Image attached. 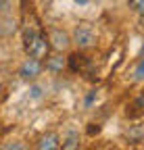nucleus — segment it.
<instances>
[{"mask_svg": "<svg viewBox=\"0 0 144 150\" xmlns=\"http://www.w3.org/2000/svg\"><path fill=\"white\" fill-rule=\"evenodd\" d=\"M42 69H44V63L40 59H35V56H27V59L21 63V67H19V77L25 79V81H33L42 73Z\"/></svg>", "mask_w": 144, "mask_h": 150, "instance_id": "nucleus-3", "label": "nucleus"}, {"mask_svg": "<svg viewBox=\"0 0 144 150\" xmlns=\"http://www.w3.org/2000/svg\"><path fill=\"white\" fill-rule=\"evenodd\" d=\"M2 148H6V150H9V148H23V144H4Z\"/></svg>", "mask_w": 144, "mask_h": 150, "instance_id": "nucleus-15", "label": "nucleus"}, {"mask_svg": "<svg viewBox=\"0 0 144 150\" xmlns=\"http://www.w3.org/2000/svg\"><path fill=\"white\" fill-rule=\"evenodd\" d=\"M65 67H67V59H63L61 54H55V56H46L44 69H46L48 73H61Z\"/></svg>", "mask_w": 144, "mask_h": 150, "instance_id": "nucleus-6", "label": "nucleus"}, {"mask_svg": "<svg viewBox=\"0 0 144 150\" xmlns=\"http://www.w3.org/2000/svg\"><path fill=\"white\" fill-rule=\"evenodd\" d=\"M128 6L134 13H144V0H128Z\"/></svg>", "mask_w": 144, "mask_h": 150, "instance_id": "nucleus-11", "label": "nucleus"}, {"mask_svg": "<svg viewBox=\"0 0 144 150\" xmlns=\"http://www.w3.org/2000/svg\"><path fill=\"white\" fill-rule=\"evenodd\" d=\"M35 146H38L40 150H55V148L61 146V138L57 134H46V136L40 138V142L35 144Z\"/></svg>", "mask_w": 144, "mask_h": 150, "instance_id": "nucleus-7", "label": "nucleus"}, {"mask_svg": "<svg viewBox=\"0 0 144 150\" xmlns=\"http://www.w3.org/2000/svg\"><path fill=\"white\" fill-rule=\"evenodd\" d=\"M48 42H50V48H55V50H67L71 46V38L67 31L55 27V29H50L48 33Z\"/></svg>", "mask_w": 144, "mask_h": 150, "instance_id": "nucleus-4", "label": "nucleus"}, {"mask_svg": "<svg viewBox=\"0 0 144 150\" xmlns=\"http://www.w3.org/2000/svg\"><path fill=\"white\" fill-rule=\"evenodd\" d=\"M29 94H31V98H40L42 96V88L40 86H31L29 88Z\"/></svg>", "mask_w": 144, "mask_h": 150, "instance_id": "nucleus-13", "label": "nucleus"}, {"mask_svg": "<svg viewBox=\"0 0 144 150\" xmlns=\"http://www.w3.org/2000/svg\"><path fill=\"white\" fill-rule=\"evenodd\" d=\"M77 146H79V140H77L75 134H69V136L63 140V148H65V150H73V148H77Z\"/></svg>", "mask_w": 144, "mask_h": 150, "instance_id": "nucleus-9", "label": "nucleus"}, {"mask_svg": "<svg viewBox=\"0 0 144 150\" xmlns=\"http://www.w3.org/2000/svg\"><path fill=\"white\" fill-rule=\"evenodd\" d=\"M25 52H27V56H35V59H40V61L46 59L48 52H50V42H48L46 33L40 31V33L31 40V44L25 48Z\"/></svg>", "mask_w": 144, "mask_h": 150, "instance_id": "nucleus-2", "label": "nucleus"}, {"mask_svg": "<svg viewBox=\"0 0 144 150\" xmlns=\"http://www.w3.org/2000/svg\"><path fill=\"white\" fill-rule=\"evenodd\" d=\"M96 29L90 25V23H79L75 25L73 33H71V42H73L79 50H88V48H94L96 46Z\"/></svg>", "mask_w": 144, "mask_h": 150, "instance_id": "nucleus-1", "label": "nucleus"}, {"mask_svg": "<svg viewBox=\"0 0 144 150\" xmlns=\"http://www.w3.org/2000/svg\"><path fill=\"white\" fill-rule=\"evenodd\" d=\"M128 108H134V110H128V115H130V117L142 115V112H144V94H140L138 98H134V102H132Z\"/></svg>", "mask_w": 144, "mask_h": 150, "instance_id": "nucleus-8", "label": "nucleus"}, {"mask_svg": "<svg viewBox=\"0 0 144 150\" xmlns=\"http://www.w3.org/2000/svg\"><path fill=\"white\" fill-rule=\"evenodd\" d=\"M142 136H144V129H142V127H132V129H128V138H130V142H140Z\"/></svg>", "mask_w": 144, "mask_h": 150, "instance_id": "nucleus-10", "label": "nucleus"}, {"mask_svg": "<svg viewBox=\"0 0 144 150\" xmlns=\"http://www.w3.org/2000/svg\"><path fill=\"white\" fill-rule=\"evenodd\" d=\"M77 4H88V0H75Z\"/></svg>", "mask_w": 144, "mask_h": 150, "instance_id": "nucleus-16", "label": "nucleus"}, {"mask_svg": "<svg viewBox=\"0 0 144 150\" xmlns=\"http://www.w3.org/2000/svg\"><path fill=\"white\" fill-rule=\"evenodd\" d=\"M98 131H100V125H94V123L88 125V136H94V134H98Z\"/></svg>", "mask_w": 144, "mask_h": 150, "instance_id": "nucleus-14", "label": "nucleus"}, {"mask_svg": "<svg viewBox=\"0 0 144 150\" xmlns=\"http://www.w3.org/2000/svg\"><path fill=\"white\" fill-rule=\"evenodd\" d=\"M67 67L73 73H82V71H86L90 67V61H88V56H84L82 52H73V54L67 56Z\"/></svg>", "mask_w": 144, "mask_h": 150, "instance_id": "nucleus-5", "label": "nucleus"}, {"mask_svg": "<svg viewBox=\"0 0 144 150\" xmlns=\"http://www.w3.org/2000/svg\"><path fill=\"white\" fill-rule=\"evenodd\" d=\"M134 77L136 81H144V59L136 65V71H134Z\"/></svg>", "mask_w": 144, "mask_h": 150, "instance_id": "nucleus-12", "label": "nucleus"}]
</instances>
